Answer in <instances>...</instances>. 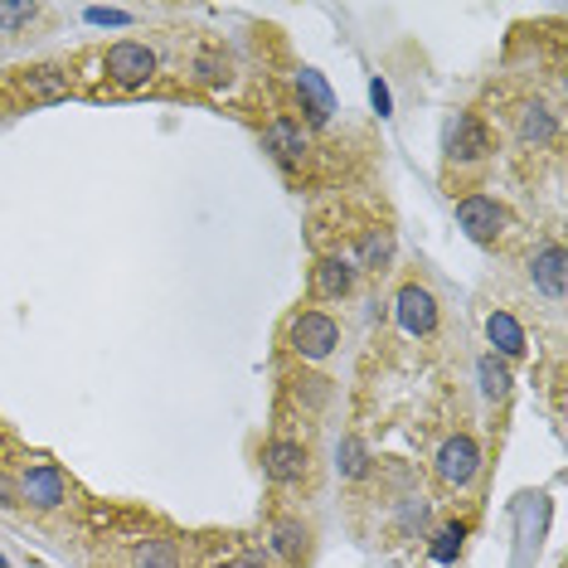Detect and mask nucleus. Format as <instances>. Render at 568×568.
Returning a JSON list of instances; mask_svg holds the SVG:
<instances>
[{"instance_id": "nucleus-6", "label": "nucleus", "mask_w": 568, "mask_h": 568, "mask_svg": "<svg viewBox=\"0 0 568 568\" xmlns=\"http://www.w3.org/2000/svg\"><path fill=\"white\" fill-rule=\"evenodd\" d=\"M263 151L282 170H302L306 166V151H311V141H306V127H302L297 117H272L268 127H263Z\"/></svg>"}, {"instance_id": "nucleus-18", "label": "nucleus", "mask_w": 568, "mask_h": 568, "mask_svg": "<svg viewBox=\"0 0 568 568\" xmlns=\"http://www.w3.org/2000/svg\"><path fill=\"white\" fill-rule=\"evenodd\" d=\"M389 258H394V234L389 229H370L365 238H360V248H355V272L365 268V272H384L389 268Z\"/></svg>"}, {"instance_id": "nucleus-1", "label": "nucleus", "mask_w": 568, "mask_h": 568, "mask_svg": "<svg viewBox=\"0 0 568 568\" xmlns=\"http://www.w3.org/2000/svg\"><path fill=\"white\" fill-rule=\"evenodd\" d=\"M102 73L112 78L117 88H146L156 78V54L146 49V44H132V39H122V44H112L107 54H102Z\"/></svg>"}, {"instance_id": "nucleus-8", "label": "nucleus", "mask_w": 568, "mask_h": 568, "mask_svg": "<svg viewBox=\"0 0 568 568\" xmlns=\"http://www.w3.org/2000/svg\"><path fill=\"white\" fill-rule=\"evenodd\" d=\"M394 311H399V326L408 336H433L438 331V302L428 287H418V282H408L399 287V297H394Z\"/></svg>"}, {"instance_id": "nucleus-4", "label": "nucleus", "mask_w": 568, "mask_h": 568, "mask_svg": "<svg viewBox=\"0 0 568 568\" xmlns=\"http://www.w3.org/2000/svg\"><path fill=\"white\" fill-rule=\"evenodd\" d=\"M15 491H20V505H30V510H59L68 501V481H64V472L54 467V462L25 467L20 472V481H15Z\"/></svg>"}, {"instance_id": "nucleus-29", "label": "nucleus", "mask_w": 568, "mask_h": 568, "mask_svg": "<svg viewBox=\"0 0 568 568\" xmlns=\"http://www.w3.org/2000/svg\"><path fill=\"white\" fill-rule=\"evenodd\" d=\"M0 568H5V564H0Z\"/></svg>"}, {"instance_id": "nucleus-5", "label": "nucleus", "mask_w": 568, "mask_h": 568, "mask_svg": "<svg viewBox=\"0 0 568 568\" xmlns=\"http://www.w3.org/2000/svg\"><path fill=\"white\" fill-rule=\"evenodd\" d=\"M447 156L457 166L491 161V132H486V122L472 117V112H457V117L447 122Z\"/></svg>"}, {"instance_id": "nucleus-16", "label": "nucleus", "mask_w": 568, "mask_h": 568, "mask_svg": "<svg viewBox=\"0 0 568 568\" xmlns=\"http://www.w3.org/2000/svg\"><path fill=\"white\" fill-rule=\"evenodd\" d=\"M486 336H491V345L501 350L505 360L525 355V331H520V321L510 311H491V316H486Z\"/></svg>"}, {"instance_id": "nucleus-17", "label": "nucleus", "mask_w": 568, "mask_h": 568, "mask_svg": "<svg viewBox=\"0 0 568 568\" xmlns=\"http://www.w3.org/2000/svg\"><path fill=\"white\" fill-rule=\"evenodd\" d=\"M132 568H185V559H180L175 539L151 535V539H136V549H132Z\"/></svg>"}, {"instance_id": "nucleus-21", "label": "nucleus", "mask_w": 568, "mask_h": 568, "mask_svg": "<svg viewBox=\"0 0 568 568\" xmlns=\"http://www.w3.org/2000/svg\"><path fill=\"white\" fill-rule=\"evenodd\" d=\"M340 472H345L350 481H360V476L370 472V452H365V442H360V438L340 442Z\"/></svg>"}, {"instance_id": "nucleus-3", "label": "nucleus", "mask_w": 568, "mask_h": 568, "mask_svg": "<svg viewBox=\"0 0 568 568\" xmlns=\"http://www.w3.org/2000/svg\"><path fill=\"white\" fill-rule=\"evenodd\" d=\"M287 345L297 350L302 360H326V355H331V350L340 345L336 316H326V311H302L297 321H292V331H287Z\"/></svg>"}, {"instance_id": "nucleus-23", "label": "nucleus", "mask_w": 568, "mask_h": 568, "mask_svg": "<svg viewBox=\"0 0 568 568\" xmlns=\"http://www.w3.org/2000/svg\"><path fill=\"white\" fill-rule=\"evenodd\" d=\"M399 525H404V535H423L428 530V501L423 496H408V501L399 505Z\"/></svg>"}, {"instance_id": "nucleus-9", "label": "nucleus", "mask_w": 568, "mask_h": 568, "mask_svg": "<svg viewBox=\"0 0 568 568\" xmlns=\"http://www.w3.org/2000/svg\"><path fill=\"white\" fill-rule=\"evenodd\" d=\"M263 472H268V481H277V486H297L306 476V447L292 438H272L263 447Z\"/></svg>"}, {"instance_id": "nucleus-19", "label": "nucleus", "mask_w": 568, "mask_h": 568, "mask_svg": "<svg viewBox=\"0 0 568 568\" xmlns=\"http://www.w3.org/2000/svg\"><path fill=\"white\" fill-rule=\"evenodd\" d=\"M195 83H204V88H224V83H229V59H224L219 49H204L200 59H195Z\"/></svg>"}, {"instance_id": "nucleus-25", "label": "nucleus", "mask_w": 568, "mask_h": 568, "mask_svg": "<svg viewBox=\"0 0 568 568\" xmlns=\"http://www.w3.org/2000/svg\"><path fill=\"white\" fill-rule=\"evenodd\" d=\"M214 568H272L263 554H234V559H224V564H214Z\"/></svg>"}, {"instance_id": "nucleus-27", "label": "nucleus", "mask_w": 568, "mask_h": 568, "mask_svg": "<svg viewBox=\"0 0 568 568\" xmlns=\"http://www.w3.org/2000/svg\"><path fill=\"white\" fill-rule=\"evenodd\" d=\"M88 20H98V25H122V10H88Z\"/></svg>"}, {"instance_id": "nucleus-26", "label": "nucleus", "mask_w": 568, "mask_h": 568, "mask_svg": "<svg viewBox=\"0 0 568 568\" xmlns=\"http://www.w3.org/2000/svg\"><path fill=\"white\" fill-rule=\"evenodd\" d=\"M10 505H20V491L10 476H0V510H10Z\"/></svg>"}, {"instance_id": "nucleus-13", "label": "nucleus", "mask_w": 568, "mask_h": 568, "mask_svg": "<svg viewBox=\"0 0 568 568\" xmlns=\"http://www.w3.org/2000/svg\"><path fill=\"white\" fill-rule=\"evenodd\" d=\"M530 282H535L539 297L564 302V248L559 243H544L535 258H530Z\"/></svg>"}, {"instance_id": "nucleus-12", "label": "nucleus", "mask_w": 568, "mask_h": 568, "mask_svg": "<svg viewBox=\"0 0 568 568\" xmlns=\"http://www.w3.org/2000/svg\"><path fill=\"white\" fill-rule=\"evenodd\" d=\"M20 93H25L30 102H64L68 93H73V83H68V73L59 64H34L20 73Z\"/></svg>"}, {"instance_id": "nucleus-15", "label": "nucleus", "mask_w": 568, "mask_h": 568, "mask_svg": "<svg viewBox=\"0 0 568 568\" xmlns=\"http://www.w3.org/2000/svg\"><path fill=\"white\" fill-rule=\"evenodd\" d=\"M554 136H559V117L544 102H525L520 107V141L539 151V146H554Z\"/></svg>"}, {"instance_id": "nucleus-20", "label": "nucleus", "mask_w": 568, "mask_h": 568, "mask_svg": "<svg viewBox=\"0 0 568 568\" xmlns=\"http://www.w3.org/2000/svg\"><path fill=\"white\" fill-rule=\"evenodd\" d=\"M476 374H481L486 399H505V394H510V370H505L496 355H481V365H476Z\"/></svg>"}, {"instance_id": "nucleus-28", "label": "nucleus", "mask_w": 568, "mask_h": 568, "mask_svg": "<svg viewBox=\"0 0 568 568\" xmlns=\"http://www.w3.org/2000/svg\"><path fill=\"white\" fill-rule=\"evenodd\" d=\"M370 98H374V107H379V112H389V88H384V83H379V78H374Z\"/></svg>"}, {"instance_id": "nucleus-2", "label": "nucleus", "mask_w": 568, "mask_h": 568, "mask_svg": "<svg viewBox=\"0 0 568 568\" xmlns=\"http://www.w3.org/2000/svg\"><path fill=\"white\" fill-rule=\"evenodd\" d=\"M481 476V447H476V438L457 433L447 438L438 447V481L447 486V491H467V486Z\"/></svg>"}, {"instance_id": "nucleus-11", "label": "nucleus", "mask_w": 568, "mask_h": 568, "mask_svg": "<svg viewBox=\"0 0 568 568\" xmlns=\"http://www.w3.org/2000/svg\"><path fill=\"white\" fill-rule=\"evenodd\" d=\"M350 287H355V263H350V258L326 253L321 263L311 268V292H316L321 302H340V297H350Z\"/></svg>"}, {"instance_id": "nucleus-24", "label": "nucleus", "mask_w": 568, "mask_h": 568, "mask_svg": "<svg viewBox=\"0 0 568 568\" xmlns=\"http://www.w3.org/2000/svg\"><path fill=\"white\" fill-rule=\"evenodd\" d=\"M462 539H467V530H462V525H447V530H438L433 559H438V564H452V559H457V549H462Z\"/></svg>"}, {"instance_id": "nucleus-14", "label": "nucleus", "mask_w": 568, "mask_h": 568, "mask_svg": "<svg viewBox=\"0 0 568 568\" xmlns=\"http://www.w3.org/2000/svg\"><path fill=\"white\" fill-rule=\"evenodd\" d=\"M268 544H272V554H277L282 564H306L311 559V530L302 525V520H277L272 525V535H268Z\"/></svg>"}, {"instance_id": "nucleus-7", "label": "nucleus", "mask_w": 568, "mask_h": 568, "mask_svg": "<svg viewBox=\"0 0 568 568\" xmlns=\"http://www.w3.org/2000/svg\"><path fill=\"white\" fill-rule=\"evenodd\" d=\"M457 224L467 229V238H476V243H496L505 229V209L491 195H467L457 204Z\"/></svg>"}, {"instance_id": "nucleus-22", "label": "nucleus", "mask_w": 568, "mask_h": 568, "mask_svg": "<svg viewBox=\"0 0 568 568\" xmlns=\"http://www.w3.org/2000/svg\"><path fill=\"white\" fill-rule=\"evenodd\" d=\"M39 20V5H10V0H0V34H15Z\"/></svg>"}, {"instance_id": "nucleus-10", "label": "nucleus", "mask_w": 568, "mask_h": 568, "mask_svg": "<svg viewBox=\"0 0 568 568\" xmlns=\"http://www.w3.org/2000/svg\"><path fill=\"white\" fill-rule=\"evenodd\" d=\"M297 102H302V117L311 122V127H326V122L336 117V93L326 88V78L316 73V68H302L297 73Z\"/></svg>"}]
</instances>
